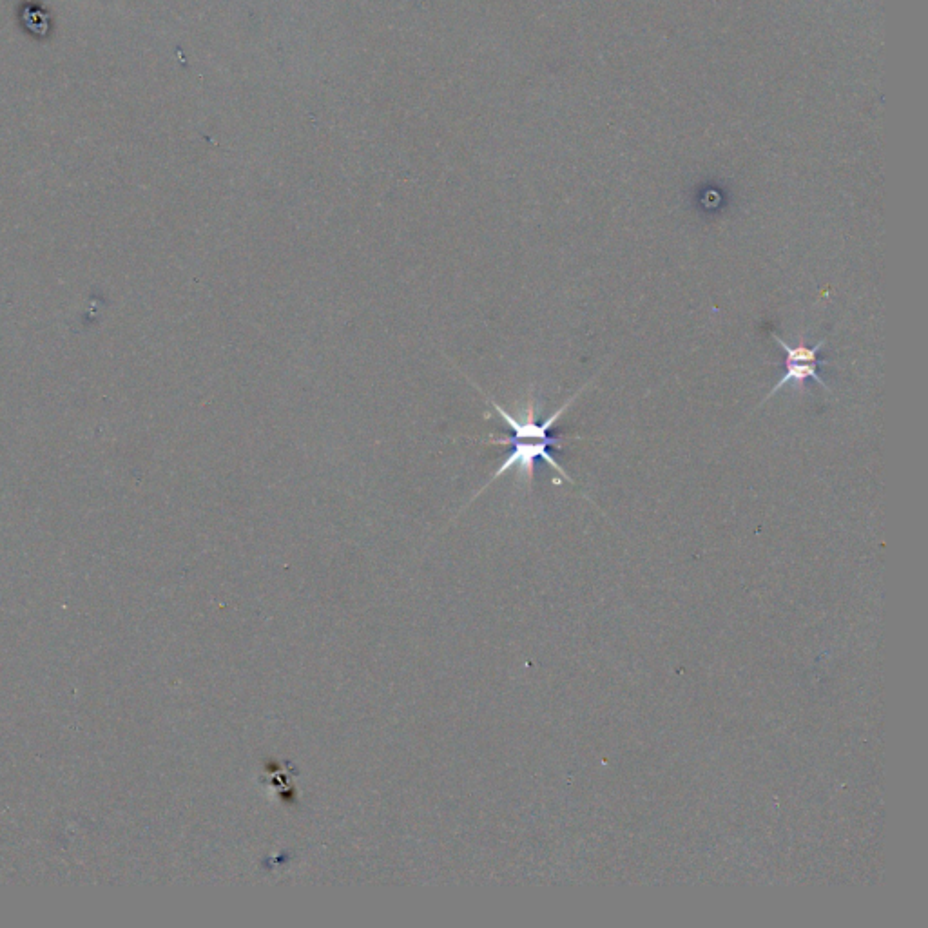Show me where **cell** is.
Listing matches in <instances>:
<instances>
[{
  "instance_id": "7a4b0ae2",
  "label": "cell",
  "mask_w": 928,
  "mask_h": 928,
  "mask_svg": "<svg viewBox=\"0 0 928 928\" xmlns=\"http://www.w3.org/2000/svg\"><path fill=\"white\" fill-rule=\"evenodd\" d=\"M771 336H773L774 341H776V345L782 348L783 374L782 377L778 379V383L769 390V394L765 396L762 405L767 403L776 392H780L783 387L794 385V387L803 388V385H805L809 379L816 381L823 390L831 392V388L827 387V383H825L822 377H820V374H818V367L829 365V361L820 359V350L827 345V339L818 341L816 345H805V343L789 345V343L783 341L776 332H771Z\"/></svg>"
},
{
  "instance_id": "6da1fadb",
  "label": "cell",
  "mask_w": 928,
  "mask_h": 928,
  "mask_svg": "<svg viewBox=\"0 0 928 928\" xmlns=\"http://www.w3.org/2000/svg\"><path fill=\"white\" fill-rule=\"evenodd\" d=\"M588 387H584L577 390L573 396L564 403V405L555 410L550 417H546L542 423H539L535 419V408H533V401L528 403V410L522 419L519 417L513 416L508 410H504L503 406L499 405L497 401H493L492 397H488V405L492 406L493 412L497 414L499 419H503L506 426L510 428L512 435L506 437V439H501V441H493L490 445H504L510 446V452L504 457L503 464L495 470V474L492 475V479L488 481V484H492L495 479L503 477V475L508 474L510 470H519V475L522 479H526L528 483H532L533 475H535V464L537 461H544L546 464H550L551 468L561 475L562 479L570 481L573 483L570 475L564 472L561 464L557 463L555 455L551 452L553 446H559V439L551 435V430L555 423L561 419L562 414L570 408V405L575 403V399L582 394V390Z\"/></svg>"
}]
</instances>
